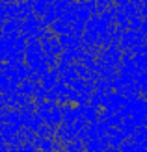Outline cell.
<instances>
[{
	"label": "cell",
	"mask_w": 147,
	"mask_h": 152,
	"mask_svg": "<svg viewBox=\"0 0 147 152\" xmlns=\"http://www.w3.org/2000/svg\"><path fill=\"white\" fill-rule=\"evenodd\" d=\"M73 69H75V72H76V76L78 78H82V80H88V74H89V71L84 67L82 63H73Z\"/></svg>",
	"instance_id": "cell-9"
},
{
	"label": "cell",
	"mask_w": 147,
	"mask_h": 152,
	"mask_svg": "<svg viewBox=\"0 0 147 152\" xmlns=\"http://www.w3.org/2000/svg\"><path fill=\"white\" fill-rule=\"evenodd\" d=\"M4 63V56H0V65H2Z\"/></svg>",
	"instance_id": "cell-28"
},
{
	"label": "cell",
	"mask_w": 147,
	"mask_h": 152,
	"mask_svg": "<svg viewBox=\"0 0 147 152\" xmlns=\"http://www.w3.org/2000/svg\"><path fill=\"white\" fill-rule=\"evenodd\" d=\"M134 82H136L142 89L147 87V72H138V74H134Z\"/></svg>",
	"instance_id": "cell-16"
},
{
	"label": "cell",
	"mask_w": 147,
	"mask_h": 152,
	"mask_svg": "<svg viewBox=\"0 0 147 152\" xmlns=\"http://www.w3.org/2000/svg\"><path fill=\"white\" fill-rule=\"evenodd\" d=\"M65 96H67L69 104H76V98H78V93H76V91H73L71 87H67V89H65Z\"/></svg>",
	"instance_id": "cell-18"
},
{
	"label": "cell",
	"mask_w": 147,
	"mask_h": 152,
	"mask_svg": "<svg viewBox=\"0 0 147 152\" xmlns=\"http://www.w3.org/2000/svg\"><path fill=\"white\" fill-rule=\"evenodd\" d=\"M121 11L125 13L127 17H134V15H138V7H136V6H132V4L129 2L127 6H123V7H121Z\"/></svg>",
	"instance_id": "cell-17"
},
{
	"label": "cell",
	"mask_w": 147,
	"mask_h": 152,
	"mask_svg": "<svg viewBox=\"0 0 147 152\" xmlns=\"http://www.w3.org/2000/svg\"><path fill=\"white\" fill-rule=\"evenodd\" d=\"M142 22H143V19L140 17V15L129 17V30H130V32H138V30H140V26H142Z\"/></svg>",
	"instance_id": "cell-8"
},
{
	"label": "cell",
	"mask_w": 147,
	"mask_h": 152,
	"mask_svg": "<svg viewBox=\"0 0 147 152\" xmlns=\"http://www.w3.org/2000/svg\"><path fill=\"white\" fill-rule=\"evenodd\" d=\"M13 50L15 52H26V37L19 35L17 39H15V43H13Z\"/></svg>",
	"instance_id": "cell-10"
},
{
	"label": "cell",
	"mask_w": 147,
	"mask_h": 152,
	"mask_svg": "<svg viewBox=\"0 0 147 152\" xmlns=\"http://www.w3.org/2000/svg\"><path fill=\"white\" fill-rule=\"evenodd\" d=\"M119 130H121V134L125 135V137H130V135L136 132V124L132 123V119H130V117H129V119H123Z\"/></svg>",
	"instance_id": "cell-3"
},
{
	"label": "cell",
	"mask_w": 147,
	"mask_h": 152,
	"mask_svg": "<svg viewBox=\"0 0 147 152\" xmlns=\"http://www.w3.org/2000/svg\"><path fill=\"white\" fill-rule=\"evenodd\" d=\"M86 126H88V123H86V119H82V117H78V119H76L75 123H73V130H75V132H78V130H82V128H86Z\"/></svg>",
	"instance_id": "cell-21"
},
{
	"label": "cell",
	"mask_w": 147,
	"mask_h": 152,
	"mask_svg": "<svg viewBox=\"0 0 147 152\" xmlns=\"http://www.w3.org/2000/svg\"><path fill=\"white\" fill-rule=\"evenodd\" d=\"M132 63H134V67H136L138 72H147V56L134 54L132 56Z\"/></svg>",
	"instance_id": "cell-4"
},
{
	"label": "cell",
	"mask_w": 147,
	"mask_h": 152,
	"mask_svg": "<svg viewBox=\"0 0 147 152\" xmlns=\"http://www.w3.org/2000/svg\"><path fill=\"white\" fill-rule=\"evenodd\" d=\"M80 152H86V150H80Z\"/></svg>",
	"instance_id": "cell-29"
},
{
	"label": "cell",
	"mask_w": 147,
	"mask_h": 152,
	"mask_svg": "<svg viewBox=\"0 0 147 152\" xmlns=\"http://www.w3.org/2000/svg\"><path fill=\"white\" fill-rule=\"evenodd\" d=\"M47 2L45 0H35L34 2V6H32V13H34V17H37V19H41L43 15H45V11H47Z\"/></svg>",
	"instance_id": "cell-5"
},
{
	"label": "cell",
	"mask_w": 147,
	"mask_h": 152,
	"mask_svg": "<svg viewBox=\"0 0 147 152\" xmlns=\"http://www.w3.org/2000/svg\"><path fill=\"white\" fill-rule=\"evenodd\" d=\"M132 39H134V32H130V30H127V32H123L121 39L117 43V48L123 52V50H129L130 47H132Z\"/></svg>",
	"instance_id": "cell-2"
},
{
	"label": "cell",
	"mask_w": 147,
	"mask_h": 152,
	"mask_svg": "<svg viewBox=\"0 0 147 152\" xmlns=\"http://www.w3.org/2000/svg\"><path fill=\"white\" fill-rule=\"evenodd\" d=\"M58 78H60V72H58L56 69H50L47 74H43V76H41V80H39V86H41L45 91H50L54 86H56Z\"/></svg>",
	"instance_id": "cell-1"
},
{
	"label": "cell",
	"mask_w": 147,
	"mask_h": 152,
	"mask_svg": "<svg viewBox=\"0 0 147 152\" xmlns=\"http://www.w3.org/2000/svg\"><path fill=\"white\" fill-rule=\"evenodd\" d=\"M52 6H54V10H56V11H64L69 4L65 2V0H54V4H52Z\"/></svg>",
	"instance_id": "cell-23"
},
{
	"label": "cell",
	"mask_w": 147,
	"mask_h": 152,
	"mask_svg": "<svg viewBox=\"0 0 147 152\" xmlns=\"http://www.w3.org/2000/svg\"><path fill=\"white\" fill-rule=\"evenodd\" d=\"M19 30H21V22L17 19H10V20L4 22L2 35H7V34H11V32H19Z\"/></svg>",
	"instance_id": "cell-6"
},
{
	"label": "cell",
	"mask_w": 147,
	"mask_h": 152,
	"mask_svg": "<svg viewBox=\"0 0 147 152\" xmlns=\"http://www.w3.org/2000/svg\"><path fill=\"white\" fill-rule=\"evenodd\" d=\"M34 2H35V0H26L24 4H26V6H30V7H32V6H34Z\"/></svg>",
	"instance_id": "cell-27"
},
{
	"label": "cell",
	"mask_w": 147,
	"mask_h": 152,
	"mask_svg": "<svg viewBox=\"0 0 147 152\" xmlns=\"http://www.w3.org/2000/svg\"><path fill=\"white\" fill-rule=\"evenodd\" d=\"M89 96H91V95L78 93V98H76V106H88V104H89Z\"/></svg>",
	"instance_id": "cell-20"
},
{
	"label": "cell",
	"mask_w": 147,
	"mask_h": 152,
	"mask_svg": "<svg viewBox=\"0 0 147 152\" xmlns=\"http://www.w3.org/2000/svg\"><path fill=\"white\" fill-rule=\"evenodd\" d=\"M65 89H67V86H65L64 82H60V80L56 82V86L52 87V91H56L58 95H65Z\"/></svg>",
	"instance_id": "cell-22"
},
{
	"label": "cell",
	"mask_w": 147,
	"mask_h": 152,
	"mask_svg": "<svg viewBox=\"0 0 147 152\" xmlns=\"http://www.w3.org/2000/svg\"><path fill=\"white\" fill-rule=\"evenodd\" d=\"M140 34H143V37L147 35V19H143V22H142V26H140V30H138Z\"/></svg>",
	"instance_id": "cell-24"
},
{
	"label": "cell",
	"mask_w": 147,
	"mask_h": 152,
	"mask_svg": "<svg viewBox=\"0 0 147 152\" xmlns=\"http://www.w3.org/2000/svg\"><path fill=\"white\" fill-rule=\"evenodd\" d=\"M69 87H71L73 91H76V93H82L84 87H86V80L76 78V80H73V82H71V86H69Z\"/></svg>",
	"instance_id": "cell-14"
},
{
	"label": "cell",
	"mask_w": 147,
	"mask_h": 152,
	"mask_svg": "<svg viewBox=\"0 0 147 152\" xmlns=\"http://www.w3.org/2000/svg\"><path fill=\"white\" fill-rule=\"evenodd\" d=\"M75 19H76V20H80V22H88V20L91 19V15H89V11H86V10H82V7H78V10L75 11Z\"/></svg>",
	"instance_id": "cell-12"
},
{
	"label": "cell",
	"mask_w": 147,
	"mask_h": 152,
	"mask_svg": "<svg viewBox=\"0 0 147 152\" xmlns=\"http://www.w3.org/2000/svg\"><path fill=\"white\" fill-rule=\"evenodd\" d=\"M10 152H35L32 143H22V145L15 147V148H10Z\"/></svg>",
	"instance_id": "cell-15"
},
{
	"label": "cell",
	"mask_w": 147,
	"mask_h": 152,
	"mask_svg": "<svg viewBox=\"0 0 147 152\" xmlns=\"http://www.w3.org/2000/svg\"><path fill=\"white\" fill-rule=\"evenodd\" d=\"M43 124V121H41V117L39 115H37V113H34V115H32V119H30V123H28V130H32V132H35L37 130V128H39Z\"/></svg>",
	"instance_id": "cell-11"
},
{
	"label": "cell",
	"mask_w": 147,
	"mask_h": 152,
	"mask_svg": "<svg viewBox=\"0 0 147 152\" xmlns=\"http://www.w3.org/2000/svg\"><path fill=\"white\" fill-rule=\"evenodd\" d=\"M114 4H115V6H117L119 10H121L123 6H127V4H129V0H114Z\"/></svg>",
	"instance_id": "cell-25"
},
{
	"label": "cell",
	"mask_w": 147,
	"mask_h": 152,
	"mask_svg": "<svg viewBox=\"0 0 147 152\" xmlns=\"http://www.w3.org/2000/svg\"><path fill=\"white\" fill-rule=\"evenodd\" d=\"M97 34L95 32H91V30H84V34H82V45H95L97 43Z\"/></svg>",
	"instance_id": "cell-7"
},
{
	"label": "cell",
	"mask_w": 147,
	"mask_h": 152,
	"mask_svg": "<svg viewBox=\"0 0 147 152\" xmlns=\"http://www.w3.org/2000/svg\"><path fill=\"white\" fill-rule=\"evenodd\" d=\"M132 6H136V7H142V4H143V0H129Z\"/></svg>",
	"instance_id": "cell-26"
},
{
	"label": "cell",
	"mask_w": 147,
	"mask_h": 152,
	"mask_svg": "<svg viewBox=\"0 0 147 152\" xmlns=\"http://www.w3.org/2000/svg\"><path fill=\"white\" fill-rule=\"evenodd\" d=\"M97 141H99V148H100V152L106 150L108 147H110V137H108V135H100Z\"/></svg>",
	"instance_id": "cell-19"
},
{
	"label": "cell",
	"mask_w": 147,
	"mask_h": 152,
	"mask_svg": "<svg viewBox=\"0 0 147 152\" xmlns=\"http://www.w3.org/2000/svg\"><path fill=\"white\" fill-rule=\"evenodd\" d=\"M50 117H52V121H54V126H60L61 124V108L56 104V108H54L52 111H50Z\"/></svg>",
	"instance_id": "cell-13"
}]
</instances>
